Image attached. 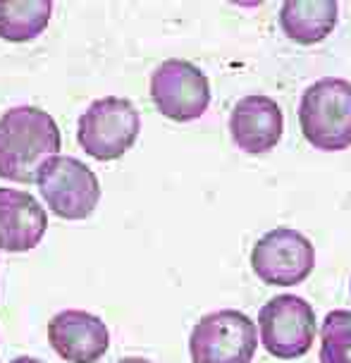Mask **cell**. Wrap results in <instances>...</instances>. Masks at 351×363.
Wrapping results in <instances>:
<instances>
[{
    "instance_id": "cell-14",
    "label": "cell",
    "mask_w": 351,
    "mask_h": 363,
    "mask_svg": "<svg viewBox=\"0 0 351 363\" xmlns=\"http://www.w3.org/2000/svg\"><path fill=\"white\" fill-rule=\"evenodd\" d=\"M321 363H351V311H330L321 325Z\"/></svg>"
},
{
    "instance_id": "cell-15",
    "label": "cell",
    "mask_w": 351,
    "mask_h": 363,
    "mask_svg": "<svg viewBox=\"0 0 351 363\" xmlns=\"http://www.w3.org/2000/svg\"><path fill=\"white\" fill-rule=\"evenodd\" d=\"M115 363H151L148 359H141V356H127V359H120Z\"/></svg>"
},
{
    "instance_id": "cell-16",
    "label": "cell",
    "mask_w": 351,
    "mask_h": 363,
    "mask_svg": "<svg viewBox=\"0 0 351 363\" xmlns=\"http://www.w3.org/2000/svg\"><path fill=\"white\" fill-rule=\"evenodd\" d=\"M10 363H43V361L34 359V356H17V359H12Z\"/></svg>"
},
{
    "instance_id": "cell-1",
    "label": "cell",
    "mask_w": 351,
    "mask_h": 363,
    "mask_svg": "<svg viewBox=\"0 0 351 363\" xmlns=\"http://www.w3.org/2000/svg\"><path fill=\"white\" fill-rule=\"evenodd\" d=\"M62 139L53 115L36 106H17L0 115V177L36 184L48 160L60 153Z\"/></svg>"
},
{
    "instance_id": "cell-10",
    "label": "cell",
    "mask_w": 351,
    "mask_h": 363,
    "mask_svg": "<svg viewBox=\"0 0 351 363\" xmlns=\"http://www.w3.org/2000/svg\"><path fill=\"white\" fill-rule=\"evenodd\" d=\"M282 110L270 96H244L242 101H237L230 115L232 141L249 155H263L272 151L282 139Z\"/></svg>"
},
{
    "instance_id": "cell-3",
    "label": "cell",
    "mask_w": 351,
    "mask_h": 363,
    "mask_svg": "<svg viewBox=\"0 0 351 363\" xmlns=\"http://www.w3.org/2000/svg\"><path fill=\"white\" fill-rule=\"evenodd\" d=\"M141 132V115L129 99L106 96L94 101L79 118L77 141L96 160L122 158Z\"/></svg>"
},
{
    "instance_id": "cell-9",
    "label": "cell",
    "mask_w": 351,
    "mask_h": 363,
    "mask_svg": "<svg viewBox=\"0 0 351 363\" xmlns=\"http://www.w3.org/2000/svg\"><path fill=\"white\" fill-rule=\"evenodd\" d=\"M48 342L60 359L94 363L110 347V333L99 315L79 308H65L48 323Z\"/></svg>"
},
{
    "instance_id": "cell-7",
    "label": "cell",
    "mask_w": 351,
    "mask_h": 363,
    "mask_svg": "<svg viewBox=\"0 0 351 363\" xmlns=\"http://www.w3.org/2000/svg\"><path fill=\"white\" fill-rule=\"evenodd\" d=\"M258 330L265 352L275 359H301L308 354L316 337V313L306 299L296 294H279L258 313Z\"/></svg>"
},
{
    "instance_id": "cell-8",
    "label": "cell",
    "mask_w": 351,
    "mask_h": 363,
    "mask_svg": "<svg viewBox=\"0 0 351 363\" xmlns=\"http://www.w3.org/2000/svg\"><path fill=\"white\" fill-rule=\"evenodd\" d=\"M251 268L265 284L294 287L316 268V249L308 237L291 227H277L258 239L251 251Z\"/></svg>"
},
{
    "instance_id": "cell-5",
    "label": "cell",
    "mask_w": 351,
    "mask_h": 363,
    "mask_svg": "<svg viewBox=\"0 0 351 363\" xmlns=\"http://www.w3.org/2000/svg\"><path fill=\"white\" fill-rule=\"evenodd\" d=\"M45 206L62 220H87L101 201V182L87 163L72 155H55L38 174Z\"/></svg>"
},
{
    "instance_id": "cell-6",
    "label": "cell",
    "mask_w": 351,
    "mask_h": 363,
    "mask_svg": "<svg viewBox=\"0 0 351 363\" xmlns=\"http://www.w3.org/2000/svg\"><path fill=\"white\" fill-rule=\"evenodd\" d=\"M151 101L172 122L199 120L211 106V82L189 60H165L151 74Z\"/></svg>"
},
{
    "instance_id": "cell-4",
    "label": "cell",
    "mask_w": 351,
    "mask_h": 363,
    "mask_svg": "<svg viewBox=\"0 0 351 363\" xmlns=\"http://www.w3.org/2000/svg\"><path fill=\"white\" fill-rule=\"evenodd\" d=\"M258 349L253 320L242 311H213L191 330L189 354L194 363H251Z\"/></svg>"
},
{
    "instance_id": "cell-17",
    "label": "cell",
    "mask_w": 351,
    "mask_h": 363,
    "mask_svg": "<svg viewBox=\"0 0 351 363\" xmlns=\"http://www.w3.org/2000/svg\"><path fill=\"white\" fill-rule=\"evenodd\" d=\"M349 289H351V282H349Z\"/></svg>"
},
{
    "instance_id": "cell-11",
    "label": "cell",
    "mask_w": 351,
    "mask_h": 363,
    "mask_svg": "<svg viewBox=\"0 0 351 363\" xmlns=\"http://www.w3.org/2000/svg\"><path fill=\"white\" fill-rule=\"evenodd\" d=\"M48 216L29 191L0 186V251L27 254L45 235Z\"/></svg>"
},
{
    "instance_id": "cell-12",
    "label": "cell",
    "mask_w": 351,
    "mask_h": 363,
    "mask_svg": "<svg viewBox=\"0 0 351 363\" xmlns=\"http://www.w3.org/2000/svg\"><path fill=\"white\" fill-rule=\"evenodd\" d=\"M340 5L335 0H287L279 8V27L299 45H313L337 27Z\"/></svg>"
},
{
    "instance_id": "cell-13",
    "label": "cell",
    "mask_w": 351,
    "mask_h": 363,
    "mask_svg": "<svg viewBox=\"0 0 351 363\" xmlns=\"http://www.w3.org/2000/svg\"><path fill=\"white\" fill-rule=\"evenodd\" d=\"M50 0H0V38L10 43L34 41L50 22Z\"/></svg>"
},
{
    "instance_id": "cell-2",
    "label": "cell",
    "mask_w": 351,
    "mask_h": 363,
    "mask_svg": "<svg viewBox=\"0 0 351 363\" xmlns=\"http://www.w3.org/2000/svg\"><path fill=\"white\" fill-rule=\"evenodd\" d=\"M299 125L318 151H344L351 146V82L325 77L303 91Z\"/></svg>"
}]
</instances>
